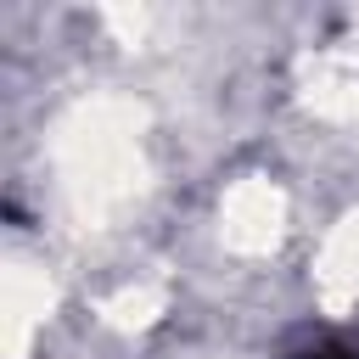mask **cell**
<instances>
[{"instance_id":"cell-1","label":"cell","mask_w":359,"mask_h":359,"mask_svg":"<svg viewBox=\"0 0 359 359\" xmlns=\"http://www.w3.org/2000/svg\"><path fill=\"white\" fill-rule=\"evenodd\" d=\"M309 359H314V353H309ZM320 359H342V353H320Z\"/></svg>"}]
</instances>
